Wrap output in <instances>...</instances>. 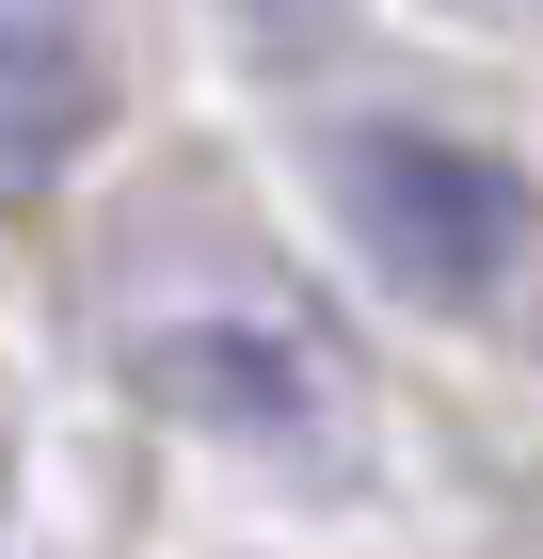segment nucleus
Here are the masks:
<instances>
[{
    "label": "nucleus",
    "mask_w": 543,
    "mask_h": 559,
    "mask_svg": "<svg viewBox=\"0 0 543 559\" xmlns=\"http://www.w3.org/2000/svg\"><path fill=\"white\" fill-rule=\"evenodd\" d=\"M320 192L352 224V257L400 304H432V320H480L528 272V176L480 160V144H448V129H335Z\"/></svg>",
    "instance_id": "obj_1"
},
{
    "label": "nucleus",
    "mask_w": 543,
    "mask_h": 559,
    "mask_svg": "<svg viewBox=\"0 0 543 559\" xmlns=\"http://www.w3.org/2000/svg\"><path fill=\"white\" fill-rule=\"evenodd\" d=\"M128 368H144L161 416L224 431V448H256V464H272V448H320V368H304L272 320H161Z\"/></svg>",
    "instance_id": "obj_2"
}]
</instances>
